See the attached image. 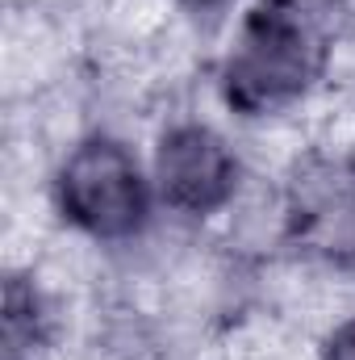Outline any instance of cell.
I'll list each match as a JSON object with an SVG mask.
<instances>
[{"instance_id": "cell-1", "label": "cell", "mask_w": 355, "mask_h": 360, "mask_svg": "<svg viewBox=\"0 0 355 360\" xmlns=\"http://www.w3.org/2000/svg\"><path fill=\"white\" fill-rule=\"evenodd\" d=\"M322 63L326 46L318 30L293 4L267 0L239 25L222 63V89L243 113H272L309 89L322 76Z\"/></svg>"}, {"instance_id": "cell-2", "label": "cell", "mask_w": 355, "mask_h": 360, "mask_svg": "<svg viewBox=\"0 0 355 360\" xmlns=\"http://www.w3.org/2000/svg\"><path fill=\"white\" fill-rule=\"evenodd\" d=\"M63 214L96 239H126L147 218V180L134 155L113 139L76 147L59 176Z\"/></svg>"}, {"instance_id": "cell-3", "label": "cell", "mask_w": 355, "mask_h": 360, "mask_svg": "<svg viewBox=\"0 0 355 360\" xmlns=\"http://www.w3.org/2000/svg\"><path fill=\"white\" fill-rule=\"evenodd\" d=\"M288 239L339 269H355V155H309L284 193Z\"/></svg>"}, {"instance_id": "cell-4", "label": "cell", "mask_w": 355, "mask_h": 360, "mask_svg": "<svg viewBox=\"0 0 355 360\" xmlns=\"http://www.w3.org/2000/svg\"><path fill=\"white\" fill-rule=\"evenodd\" d=\"M234 155L205 126H176L159 143L155 176L168 205L184 214H213L234 193Z\"/></svg>"}, {"instance_id": "cell-5", "label": "cell", "mask_w": 355, "mask_h": 360, "mask_svg": "<svg viewBox=\"0 0 355 360\" xmlns=\"http://www.w3.org/2000/svg\"><path fill=\"white\" fill-rule=\"evenodd\" d=\"M42 344V306L38 293L13 276L4 289V360H25Z\"/></svg>"}, {"instance_id": "cell-6", "label": "cell", "mask_w": 355, "mask_h": 360, "mask_svg": "<svg viewBox=\"0 0 355 360\" xmlns=\"http://www.w3.org/2000/svg\"><path fill=\"white\" fill-rule=\"evenodd\" d=\"M326 360H355V319H347V323L326 340Z\"/></svg>"}]
</instances>
